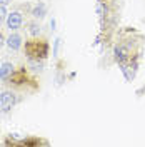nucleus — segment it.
Segmentation results:
<instances>
[{
  "label": "nucleus",
  "mask_w": 145,
  "mask_h": 147,
  "mask_svg": "<svg viewBox=\"0 0 145 147\" xmlns=\"http://www.w3.org/2000/svg\"><path fill=\"white\" fill-rule=\"evenodd\" d=\"M3 45H5V37H3V34H2V32H0V49H2Z\"/></svg>",
  "instance_id": "nucleus-15"
},
{
  "label": "nucleus",
  "mask_w": 145,
  "mask_h": 147,
  "mask_svg": "<svg viewBox=\"0 0 145 147\" xmlns=\"http://www.w3.org/2000/svg\"><path fill=\"white\" fill-rule=\"evenodd\" d=\"M32 15H34V18H38V20H42V18L47 15V5L44 3V2H38L35 7L32 9Z\"/></svg>",
  "instance_id": "nucleus-11"
},
{
  "label": "nucleus",
  "mask_w": 145,
  "mask_h": 147,
  "mask_svg": "<svg viewBox=\"0 0 145 147\" xmlns=\"http://www.w3.org/2000/svg\"><path fill=\"white\" fill-rule=\"evenodd\" d=\"M7 15H9V13H7L5 7H3V5H0V24H2L3 20H7Z\"/></svg>",
  "instance_id": "nucleus-14"
},
{
  "label": "nucleus",
  "mask_w": 145,
  "mask_h": 147,
  "mask_svg": "<svg viewBox=\"0 0 145 147\" xmlns=\"http://www.w3.org/2000/svg\"><path fill=\"white\" fill-rule=\"evenodd\" d=\"M18 146H25V147H32V146H48V140L38 137H25L22 140H18Z\"/></svg>",
  "instance_id": "nucleus-10"
},
{
  "label": "nucleus",
  "mask_w": 145,
  "mask_h": 147,
  "mask_svg": "<svg viewBox=\"0 0 145 147\" xmlns=\"http://www.w3.org/2000/svg\"><path fill=\"white\" fill-rule=\"evenodd\" d=\"M13 70H15V67H13L12 62H3V64L0 65V80L7 84L10 79V75L13 74Z\"/></svg>",
  "instance_id": "nucleus-8"
},
{
  "label": "nucleus",
  "mask_w": 145,
  "mask_h": 147,
  "mask_svg": "<svg viewBox=\"0 0 145 147\" xmlns=\"http://www.w3.org/2000/svg\"><path fill=\"white\" fill-rule=\"evenodd\" d=\"M138 62L140 60H134V62H128V64H124V65H118L122 74L125 75V80L127 82H132L135 79V74H137V69H138Z\"/></svg>",
  "instance_id": "nucleus-6"
},
{
  "label": "nucleus",
  "mask_w": 145,
  "mask_h": 147,
  "mask_svg": "<svg viewBox=\"0 0 145 147\" xmlns=\"http://www.w3.org/2000/svg\"><path fill=\"white\" fill-rule=\"evenodd\" d=\"M28 34L32 37H38L40 35V25L37 22H30L28 24Z\"/></svg>",
  "instance_id": "nucleus-12"
},
{
  "label": "nucleus",
  "mask_w": 145,
  "mask_h": 147,
  "mask_svg": "<svg viewBox=\"0 0 145 147\" xmlns=\"http://www.w3.org/2000/svg\"><path fill=\"white\" fill-rule=\"evenodd\" d=\"M18 102H20V99H18V95L15 92L3 90L0 94V109H2V112H10Z\"/></svg>",
  "instance_id": "nucleus-4"
},
{
  "label": "nucleus",
  "mask_w": 145,
  "mask_h": 147,
  "mask_svg": "<svg viewBox=\"0 0 145 147\" xmlns=\"http://www.w3.org/2000/svg\"><path fill=\"white\" fill-rule=\"evenodd\" d=\"M7 27L10 28V30H18V28L22 27V24H23V15H22V12H18V10H15V12H10L9 15H7Z\"/></svg>",
  "instance_id": "nucleus-5"
},
{
  "label": "nucleus",
  "mask_w": 145,
  "mask_h": 147,
  "mask_svg": "<svg viewBox=\"0 0 145 147\" xmlns=\"http://www.w3.org/2000/svg\"><path fill=\"white\" fill-rule=\"evenodd\" d=\"M5 45L9 47L10 50H20L22 49V45H23V40H22V37L18 35V34H10L9 38L5 40Z\"/></svg>",
  "instance_id": "nucleus-7"
},
{
  "label": "nucleus",
  "mask_w": 145,
  "mask_h": 147,
  "mask_svg": "<svg viewBox=\"0 0 145 147\" xmlns=\"http://www.w3.org/2000/svg\"><path fill=\"white\" fill-rule=\"evenodd\" d=\"M27 67L35 74L44 72L45 69V60L44 59H27Z\"/></svg>",
  "instance_id": "nucleus-9"
},
{
  "label": "nucleus",
  "mask_w": 145,
  "mask_h": 147,
  "mask_svg": "<svg viewBox=\"0 0 145 147\" xmlns=\"http://www.w3.org/2000/svg\"><path fill=\"white\" fill-rule=\"evenodd\" d=\"M55 24H57L55 18H52V20H50V28H52V30H55Z\"/></svg>",
  "instance_id": "nucleus-17"
},
{
  "label": "nucleus",
  "mask_w": 145,
  "mask_h": 147,
  "mask_svg": "<svg viewBox=\"0 0 145 147\" xmlns=\"http://www.w3.org/2000/svg\"><path fill=\"white\" fill-rule=\"evenodd\" d=\"M145 47V37L135 28H124L118 32V38L113 45V60L117 65H124L134 60H140Z\"/></svg>",
  "instance_id": "nucleus-1"
},
{
  "label": "nucleus",
  "mask_w": 145,
  "mask_h": 147,
  "mask_svg": "<svg viewBox=\"0 0 145 147\" xmlns=\"http://www.w3.org/2000/svg\"><path fill=\"white\" fill-rule=\"evenodd\" d=\"M10 2H12V0H0V5H3V7H7V5H9Z\"/></svg>",
  "instance_id": "nucleus-16"
},
{
  "label": "nucleus",
  "mask_w": 145,
  "mask_h": 147,
  "mask_svg": "<svg viewBox=\"0 0 145 147\" xmlns=\"http://www.w3.org/2000/svg\"><path fill=\"white\" fill-rule=\"evenodd\" d=\"M23 52L27 55V59H44L45 60L50 52V45L45 38H38L34 37L30 40H25L23 44Z\"/></svg>",
  "instance_id": "nucleus-2"
},
{
  "label": "nucleus",
  "mask_w": 145,
  "mask_h": 147,
  "mask_svg": "<svg viewBox=\"0 0 145 147\" xmlns=\"http://www.w3.org/2000/svg\"><path fill=\"white\" fill-rule=\"evenodd\" d=\"M10 85H13V87H28L30 90H37L38 89V84L35 82V79L28 74V69L25 67H18L13 70V74L10 75L9 82Z\"/></svg>",
  "instance_id": "nucleus-3"
},
{
  "label": "nucleus",
  "mask_w": 145,
  "mask_h": 147,
  "mask_svg": "<svg viewBox=\"0 0 145 147\" xmlns=\"http://www.w3.org/2000/svg\"><path fill=\"white\" fill-rule=\"evenodd\" d=\"M60 45H62V38L57 37V38L54 40V50H52V55H54V57L58 55V49H60Z\"/></svg>",
  "instance_id": "nucleus-13"
}]
</instances>
